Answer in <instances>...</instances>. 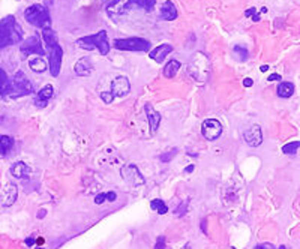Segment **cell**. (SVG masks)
Wrapping results in <instances>:
<instances>
[{
    "mask_svg": "<svg viewBox=\"0 0 300 249\" xmlns=\"http://www.w3.org/2000/svg\"><path fill=\"white\" fill-rule=\"evenodd\" d=\"M42 36L48 50V69L53 77H59L60 69H62V60H63V48L57 42V36L51 27L42 29Z\"/></svg>",
    "mask_w": 300,
    "mask_h": 249,
    "instance_id": "cell-1",
    "label": "cell"
},
{
    "mask_svg": "<svg viewBox=\"0 0 300 249\" xmlns=\"http://www.w3.org/2000/svg\"><path fill=\"white\" fill-rule=\"evenodd\" d=\"M23 41V30L14 15H8L0 21V48L15 45Z\"/></svg>",
    "mask_w": 300,
    "mask_h": 249,
    "instance_id": "cell-2",
    "label": "cell"
},
{
    "mask_svg": "<svg viewBox=\"0 0 300 249\" xmlns=\"http://www.w3.org/2000/svg\"><path fill=\"white\" fill-rule=\"evenodd\" d=\"M24 18L29 24H32L33 27H39V29H45L51 26V18H50V12L48 8L41 3H35L30 5L26 11H24Z\"/></svg>",
    "mask_w": 300,
    "mask_h": 249,
    "instance_id": "cell-3",
    "label": "cell"
},
{
    "mask_svg": "<svg viewBox=\"0 0 300 249\" xmlns=\"http://www.w3.org/2000/svg\"><path fill=\"white\" fill-rule=\"evenodd\" d=\"M77 44L80 45L81 48H86V50L98 48L102 56H107L110 53V41H108V35H107L105 30H101V32L95 33V35L83 36L77 41Z\"/></svg>",
    "mask_w": 300,
    "mask_h": 249,
    "instance_id": "cell-4",
    "label": "cell"
},
{
    "mask_svg": "<svg viewBox=\"0 0 300 249\" xmlns=\"http://www.w3.org/2000/svg\"><path fill=\"white\" fill-rule=\"evenodd\" d=\"M114 48L120 51H137V53H144L150 50V41L143 39V38H123V39H116L114 41Z\"/></svg>",
    "mask_w": 300,
    "mask_h": 249,
    "instance_id": "cell-5",
    "label": "cell"
},
{
    "mask_svg": "<svg viewBox=\"0 0 300 249\" xmlns=\"http://www.w3.org/2000/svg\"><path fill=\"white\" fill-rule=\"evenodd\" d=\"M12 81V93L11 98H20V96H27L32 95L35 92L33 84L30 83V80L27 78V75L23 71L15 72Z\"/></svg>",
    "mask_w": 300,
    "mask_h": 249,
    "instance_id": "cell-6",
    "label": "cell"
},
{
    "mask_svg": "<svg viewBox=\"0 0 300 249\" xmlns=\"http://www.w3.org/2000/svg\"><path fill=\"white\" fill-rule=\"evenodd\" d=\"M20 50L23 53V56H29V54H38V56H44L47 54L45 50H44V47H42V42H41V38L39 35H32L30 38H27L21 47H20Z\"/></svg>",
    "mask_w": 300,
    "mask_h": 249,
    "instance_id": "cell-7",
    "label": "cell"
},
{
    "mask_svg": "<svg viewBox=\"0 0 300 249\" xmlns=\"http://www.w3.org/2000/svg\"><path fill=\"white\" fill-rule=\"evenodd\" d=\"M201 134L207 141H213V140H218L221 137V134H222V124H221L216 119L204 120L201 124Z\"/></svg>",
    "mask_w": 300,
    "mask_h": 249,
    "instance_id": "cell-8",
    "label": "cell"
},
{
    "mask_svg": "<svg viewBox=\"0 0 300 249\" xmlns=\"http://www.w3.org/2000/svg\"><path fill=\"white\" fill-rule=\"evenodd\" d=\"M131 92V83L126 78L125 75H119L111 81V86H110V95L114 98H122L126 96Z\"/></svg>",
    "mask_w": 300,
    "mask_h": 249,
    "instance_id": "cell-9",
    "label": "cell"
},
{
    "mask_svg": "<svg viewBox=\"0 0 300 249\" xmlns=\"http://www.w3.org/2000/svg\"><path fill=\"white\" fill-rule=\"evenodd\" d=\"M132 9V5L129 0H114L107 6V14L111 15L113 18L122 17V15L128 14Z\"/></svg>",
    "mask_w": 300,
    "mask_h": 249,
    "instance_id": "cell-10",
    "label": "cell"
},
{
    "mask_svg": "<svg viewBox=\"0 0 300 249\" xmlns=\"http://www.w3.org/2000/svg\"><path fill=\"white\" fill-rule=\"evenodd\" d=\"M122 176H123V179H125L126 182H129V183L134 185V186L144 185V177H143V174H141L140 170H138L135 165H132V164L126 165V167L122 170Z\"/></svg>",
    "mask_w": 300,
    "mask_h": 249,
    "instance_id": "cell-11",
    "label": "cell"
},
{
    "mask_svg": "<svg viewBox=\"0 0 300 249\" xmlns=\"http://www.w3.org/2000/svg\"><path fill=\"white\" fill-rule=\"evenodd\" d=\"M243 138L245 141L251 146V147H258L263 143V132H261V126L260 124H252L249 129H246L243 132Z\"/></svg>",
    "mask_w": 300,
    "mask_h": 249,
    "instance_id": "cell-12",
    "label": "cell"
},
{
    "mask_svg": "<svg viewBox=\"0 0 300 249\" xmlns=\"http://www.w3.org/2000/svg\"><path fill=\"white\" fill-rule=\"evenodd\" d=\"M144 113L147 116L149 120V126H150V135H155L158 128H159V123H161V114L158 113L155 108L150 104H146L144 107Z\"/></svg>",
    "mask_w": 300,
    "mask_h": 249,
    "instance_id": "cell-13",
    "label": "cell"
},
{
    "mask_svg": "<svg viewBox=\"0 0 300 249\" xmlns=\"http://www.w3.org/2000/svg\"><path fill=\"white\" fill-rule=\"evenodd\" d=\"M173 51V45L170 44H161V45H158L156 48L150 50L149 53V57L152 60H155L156 63H162V62L165 60V57Z\"/></svg>",
    "mask_w": 300,
    "mask_h": 249,
    "instance_id": "cell-14",
    "label": "cell"
},
{
    "mask_svg": "<svg viewBox=\"0 0 300 249\" xmlns=\"http://www.w3.org/2000/svg\"><path fill=\"white\" fill-rule=\"evenodd\" d=\"M53 95H54V89H53V86H51V84L44 86V87L38 92L36 99H35V105L39 107V108L47 107V104H48V101L53 98Z\"/></svg>",
    "mask_w": 300,
    "mask_h": 249,
    "instance_id": "cell-15",
    "label": "cell"
},
{
    "mask_svg": "<svg viewBox=\"0 0 300 249\" xmlns=\"http://www.w3.org/2000/svg\"><path fill=\"white\" fill-rule=\"evenodd\" d=\"M75 74L78 77H89L93 71V65H92V60L89 57H81L80 60L75 63Z\"/></svg>",
    "mask_w": 300,
    "mask_h": 249,
    "instance_id": "cell-16",
    "label": "cell"
},
{
    "mask_svg": "<svg viewBox=\"0 0 300 249\" xmlns=\"http://www.w3.org/2000/svg\"><path fill=\"white\" fill-rule=\"evenodd\" d=\"M161 18L165 21H173L177 18V8L171 0H167L161 6Z\"/></svg>",
    "mask_w": 300,
    "mask_h": 249,
    "instance_id": "cell-17",
    "label": "cell"
},
{
    "mask_svg": "<svg viewBox=\"0 0 300 249\" xmlns=\"http://www.w3.org/2000/svg\"><path fill=\"white\" fill-rule=\"evenodd\" d=\"M12 93V81L8 74L0 68V96H11Z\"/></svg>",
    "mask_w": 300,
    "mask_h": 249,
    "instance_id": "cell-18",
    "label": "cell"
},
{
    "mask_svg": "<svg viewBox=\"0 0 300 249\" xmlns=\"http://www.w3.org/2000/svg\"><path fill=\"white\" fill-rule=\"evenodd\" d=\"M17 194H18L17 186H15V185H8L5 192H3V201H2V204H3L5 207L12 206V204L15 203V200H17Z\"/></svg>",
    "mask_w": 300,
    "mask_h": 249,
    "instance_id": "cell-19",
    "label": "cell"
},
{
    "mask_svg": "<svg viewBox=\"0 0 300 249\" xmlns=\"http://www.w3.org/2000/svg\"><path fill=\"white\" fill-rule=\"evenodd\" d=\"M179 71H180V62L176 60V59H173L164 68V77H167V78H174Z\"/></svg>",
    "mask_w": 300,
    "mask_h": 249,
    "instance_id": "cell-20",
    "label": "cell"
},
{
    "mask_svg": "<svg viewBox=\"0 0 300 249\" xmlns=\"http://www.w3.org/2000/svg\"><path fill=\"white\" fill-rule=\"evenodd\" d=\"M278 96L281 98H290L293 96V93H294V84L290 83V81H282L279 86H278Z\"/></svg>",
    "mask_w": 300,
    "mask_h": 249,
    "instance_id": "cell-21",
    "label": "cell"
},
{
    "mask_svg": "<svg viewBox=\"0 0 300 249\" xmlns=\"http://www.w3.org/2000/svg\"><path fill=\"white\" fill-rule=\"evenodd\" d=\"M14 146V138L9 135H0V156H5Z\"/></svg>",
    "mask_w": 300,
    "mask_h": 249,
    "instance_id": "cell-22",
    "label": "cell"
},
{
    "mask_svg": "<svg viewBox=\"0 0 300 249\" xmlns=\"http://www.w3.org/2000/svg\"><path fill=\"white\" fill-rule=\"evenodd\" d=\"M132 8H141L144 9L146 12H152L156 6V0H129Z\"/></svg>",
    "mask_w": 300,
    "mask_h": 249,
    "instance_id": "cell-23",
    "label": "cell"
},
{
    "mask_svg": "<svg viewBox=\"0 0 300 249\" xmlns=\"http://www.w3.org/2000/svg\"><path fill=\"white\" fill-rule=\"evenodd\" d=\"M27 165L24 162H15L12 167H11V173L14 177H17V179H23L24 176H27Z\"/></svg>",
    "mask_w": 300,
    "mask_h": 249,
    "instance_id": "cell-24",
    "label": "cell"
},
{
    "mask_svg": "<svg viewBox=\"0 0 300 249\" xmlns=\"http://www.w3.org/2000/svg\"><path fill=\"white\" fill-rule=\"evenodd\" d=\"M29 65H30V69L35 71V72H44V71H47V68H48L42 59H32L29 62Z\"/></svg>",
    "mask_w": 300,
    "mask_h": 249,
    "instance_id": "cell-25",
    "label": "cell"
},
{
    "mask_svg": "<svg viewBox=\"0 0 300 249\" xmlns=\"http://www.w3.org/2000/svg\"><path fill=\"white\" fill-rule=\"evenodd\" d=\"M150 207L153 210H156L159 215H165L168 212V207H167V204L164 203L162 200H152L150 201Z\"/></svg>",
    "mask_w": 300,
    "mask_h": 249,
    "instance_id": "cell-26",
    "label": "cell"
},
{
    "mask_svg": "<svg viewBox=\"0 0 300 249\" xmlns=\"http://www.w3.org/2000/svg\"><path fill=\"white\" fill-rule=\"evenodd\" d=\"M300 147V143L299 141H293V143H288L282 147V152L285 155H294L297 152V149Z\"/></svg>",
    "mask_w": 300,
    "mask_h": 249,
    "instance_id": "cell-27",
    "label": "cell"
},
{
    "mask_svg": "<svg viewBox=\"0 0 300 249\" xmlns=\"http://www.w3.org/2000/svg\"><path fill=\"white\" fill-rule=\"evenodd\" d=\"M234 51L239 54V57H240V60H242V62H245V60L249 57V53H248V50L245 48V47L236 45V47H234Z\"/></svg>",
    "mask_w": 300,
    "mask_h": 249,
    "instance_id": "cell-28",
    "label": "cell"
},
{
    "mask_svg": "<svg viewBox=\"0 0 300 249\" xmlns=\"http://www.w3.org/2000/svg\"><path fill=\"white\" fill-rule=\"evenodd\" d=\"M177 152H179L177 149H173L170 153H164V155H161V161H162V162H168V161H171V159L177 155Z\"/></svg>",
    "mask_w": 300,
    "mask_h": 249,
    "instance_id": "cell-29",
    "label": "cell"
},
{
    "mask_svg": "<svg viewBox=\"0 0 300 249\" xmlns=\"http://www.w3.org/2000/svg\"><path fill=\"white\" fill-rule=\"evenodd\" d=\"M101 98H102V101L105 102V104H111L114 99H113V96L110 95V92H102L101 93Z\"/></svg>",
    "mask_w": 300,
    "mask_h": 249,
    "instance_id": "cell-30",
    "label": "cell"
},
{
    "mask_svg": "<svg viewBox=\"0 0 300 249\" xmlns=\"http://www.w3.org/2000/svg\"><path fill=\"white\" fill-rule=\"evenodd\" d=\"M245 15H246V17H249V15H254V20H255V21H258V20H260V15H258V14H255V8H251V9H248V11L245 12Z\"/></svg>",
    "mask_w": 300,
    "mask_h": 249,
    "instance_id": "cell-31",
    "label": "cell"
},
{
    "mask_svg": "<svg viewBox=\"0 0 300 249\" xmlns=\"http://www.w3.org/2000/svg\"><path fill=\"white\" fill-rule=\"evenodd\" d=\"M155 249H165V237H162V236H161L159 239H158Z\"/></svg>",
    "mask_w": 300,
    "mask_h": 249,
    "instance_id": "cell-32",
    "label": "cell"
},
{
    "mask_svg": "<svg viewBox=\"0 0 300 249\" xmlns=\"http://www.w3.org/2000/svg\"><path fill=\"white\" fill-rule=\"evenodd\" d=\"M254 249H276V248H275V245H272V243H260V245H257Z\"/></svg>",
    "mask_w": 300,
    "mask_h": 249,
    "instance_id": "cell-33",
    "label": "cell"
},
{
    "mask_svg": "<svg viewBox=\"0 0 300 249\" xmlns=\"http://www.w3.org/2000/svg\"><path fill=\"white\" fill-rule=\"evenodd\" d=\"M105 201V194H99V195H96V198H95V203L96 204H102Z\"/></svg>",
    "mask_w": 300,
    "mask_h": 249,
    "instance_id": "cell-34",
    "label": "cell"
},
{
    "mask_svg": "<svg viewBox=\"0 0 300 249\" xmlns=\"http://www.w3.org/2000/svg\"><path fill=\"white\" fill-rule=\"evenodd\" d=\"M116 198H117L116 192H108V194H105V200H108V201H116Z\"/></svg>",
    "mask_w": 300,
    "mask_h": 249,
    "instance_id": "cell-35",
    "label": "cell"
},
{
    "mask_svg": "<svg viewBox=\"0 0 300 249\" xmlns=\"http://www.w3.org/2000/svg\"><path fill=\"white\" fill-rule=\"evenodd\" d=\"M267 80H269V81H279V80H281V75H279V74H272V75L267 77Z\"/></svg>",
    "mask_w": 300,
    "mask_h": 249,
    "instance_id": "cell-36",
    "label": "cell"
},
{
    "mask_svg": "<svg viewBox=\"0 0 300 249\" xmlns=\"http://www.w3.org/2000/svg\"><path fill=\"white\" fill-rule=\"evenodd\" d=\"M252 84H254V81H252L251 78H245V80H243V86H245V87H251Z\"/></svg>",
    "mask_w": 300,
    "mask_h": 249,
    "instance_id": "cell-37",
    "label": "cell"
},
{
    "mask_svg": "<svg viewBox=\"0 0 300 249\" xmlns=\"http://www.w3.org/2000/svg\"><path fill=\"white\" fill-rule=\"evenodd\" d=\"M26 245H27V246H33V245H35V239H33V237H27V239H26Z\"/></svg>",
    "mask_w": 300,
    "mask_h": 249,
    "instance_id": "cell-38",
    "label": "cell"
},
{
    "mask_svg": "<svg viewBox=\"0 0 300 249\" xmlns=\"http://www.w3.org/2000/svg\"><path fill=\"white\" fill-rule=\"evenodd\" d=\"M191 171H194V165H188L185 168V173H191Z\"/></svg>",
    "mask_w": 300,
    "mask_h": 249,
    "instance_id": "cell-39",
    "label": "cell"
},
{
    "mask_svg": "<svg viewBox=\"0 0 300 249\" xmlns=\"http://www.w3.org/2000/svg\"><path fill=\"white\" fill-rule=\"evenodd\" d=\"M260 69H261V71H263V72H266V71H267V69H269V66H267V65H263V66H261V68H260Z\"/></svg>",
    "mask_w": 300,
    "mask_h": 249,
    "instance_id": "cell-40",
    "label": "cell"
},
{
    "mask_svg": "<svg viewBox=\"0 0 300 249\" xmlns=\"http://www.w3.org/2000/svg\"><path fill=\"white\" fill-rule=\"evenodd\" d=\"M38 216H39V218H44V216H45V210H41Z\"/></svg>",
    "mask_w": 300,
    "mask_h": 249,
    "instance_id": "cell-41",
    "label": "cell"
},
{
    "mask_svg": "<svg viewBox=\"0 0 300 249\" xmlns=\"http://www.w3.org/2000/svg\"><path fill=\"white\" fill-rule=\"evenodd\" d=\"M47 5H51V0H45V6Z\"/></svg>",
    "mask_w": 300,
    "mask_h": 249,
    "instance_id": "cell-42",
    "label": "cell"
},
{
    "mask_svg": "<svg viewBox=\"0 0 300 249\" xmlns=\"http://www.w3.org/2000/svg\"><path fill=\"white\" fill-rule=\"evenodd\" d=\"M104 2H107V0H104Z\"/></svg>",
    "mask_w": 300,
    "mask_h": 249,
    "instance_id": "cell-43",
    "label": "cell"
}]
</instances>
